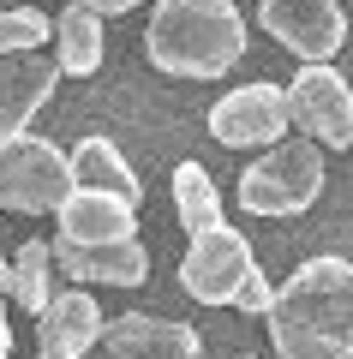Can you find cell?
Segmentation results:
<instances>
[{
    "label": "cell",
    "mask_w": 353,
    "mask_h": 359,
    "mask_svg": "<svg viewBox=\"0 0 353 359\" xmlns=\"http://www.w3.org/2000/svg\"><path fill=\"white\" fill-rule=\"evenodd\" d=\"M276 359H353V264L305 257L269 306Z\"/></svg>",
    "instance_id": "6da1fadb"
},
{
    "label": "cell",
    "mask_w": 353,
    "mask_h": 359,
    "mask_svg": "<svg viewBox=\"0 0 353 359\" xmlns=\"http://www.w3.org/2000/svg\"><path fill=\"white\" fill-rule=\"evenodd\" d=\"M288 90L281 84H240L210 108V138L227 150H276L288 138Z\"/></svg>",
    "instance_id": "8992f818"
},
{
    "label": "cell",
    "mask_w": 353,
    "mask_h": 359,
    "mask_svg": "<svg viewBox=\"0 0 353 359\" xmlns=\"http://www.w3.org/2000/svg\"><path fill=\"white\" fill-rule=\"evenodd\" d=\"M54 264L72 282H108V287H138L150 276V252L138 240H114V245H66L54 240Z\"/></svg>",
    "instance_id": "4fadbf2b"
},
{
    "label": "cell",
    "mask_w": 353,
    "mask_h": 359,
    "mask_svg": "<svg viewBox=\"0 0 353 359\" xmlns=\"http://www.w3.org/2000/svg\"><path fill=\"white\" fill-rule=\"evenodd\" d=\"M78 192L72 156H60V144L18 132L0 138V210L13 216H60V204Z\"/></svg>",
    "instance_id": "3957f363"
},
{
    "label": "cell",
    "mask_w": 353,
    "mask_h": 359,
    "mask_svg": "<svg viewBox=\"0 0 353 359\" xmlns=\"http://www.w3.org/2000/svg\"><path fill=\"white\" fill-rule=\"evenodd\" d=\"M102 335H108L102 306L84 287H72V294H54V306L36 318V353L42 359H84Z\"/></svg>",
    "instance_id": "30bf717a"
},
{
    "label": "cell",
    "mask_w": 353,
    "mask_h": 359,
    "mask_svg": "<svg viewBox=\"0 0 353 359\" xmlns=\"http://www.w3.org/2000/svg\"><path fill=\"white\" fill-rule=\"evenodd\" d=\"M258 25L281 42L288 54H300L305 66H329L347 42V13L341 0H264Z\"/></svg>",
    "instance_id": "52a82bcc"
},
{
    "label": "cell",
    "mask_w": 353,
    "mask_h": 359,
    "mask_svg": "<svg viewBox=\"0 0 353 359\" xmlns=\"http://www.w3.org/2000/svg\"><path fill=\"white\" fill-rule=\"evenodd\" d=\"M252 276H258L252 240H246L240 228H227V222L192 233L186 257H180V287H186L198 306H234Z\"/></svg>",
    "instance_id": "5b68a950"
},
{
    "label": "cell",
    "mask_w": 353,
    "mask_h": 359,
    "mask_svg": "<svg viewBox=\"0 0 353 359\" xmlns=\"http://www.w3.org/2000/svg\"><path fill=\"white\" fill-rule=\"evenodd\" d=\"M288 114L300 126V138L329 144V150H347L353 144V90L335 66H305L288 84Z\"/></svg>",
    "instance_id": "ba28073f"
},
{
    "label": "cell",
    "mask_w": 353,
    "mask_h": 359,
    "mask_svg": "<svg viewBox=\"0 0 353 359\" xmlns=\"http://www.w3.org/2000/svg\"><path fill=\"white\" fill-rule=\"evenodd\" d=\"M84 6H96L102 18H114V13H132V6H144V0H84Z\"/></svg>",
    "instance_id": "ffe728a7"
},
{
    "label": "cell",
    "mask_w": 353,
    "mask_h": 359,
    "mask_svg": "<svg viewBox=\"0 0 353 359\" xmlns=\"http://www.w3.org/2000/svg\"><path fill=\"white\" fill-rule=\"evenodd\" d=\"M174 210H180V228L186 233H204L222 222V192L215 180L204 174V162H180L174 168Z\"/></svg>",
    "instance_id": "e0dca14e"
},
{
    "label": "cell",
    "mask_w": 353,
    "mask_h": 359,
    "mask_svg": "<svg viewBox=\"0 0 353 359\" xmlns=\"http://www.w3.org/2000/svg\"><path fill=\"white\" fill-rule=\"evenodd\" d=\"M6 6H25V0H6Z\"/></svg>",
    "instance_id": "603a6c76"
},
{
    "label": "cell",
    "mask_w": 353,
    "mask_h": 359,
    "mask_svg": "<svg viewBox=\"0 0 353 359\" xmlns=\"http://www.w3.org/2000/svg\"><path fill=\"white\" fill-rule=\"evenodd\" d=\"M144 54L168 78H222L246 54V18L234 0H156Z\"/></svg>",
    "instance_id": "7a4b0ae2"
},
{
    "label": "cell",
    "mask_w": 353,
    "mask_h": 359,
    "mask_svg": "<svg viewBox=\"0 0 353 359\" xmlns=\"http://www.w3.org/2000/svg\"><path fill=\"white\" fill-rule=\"evenodd\" d=\"M0 294L13 299V257H6V252H0Z\"/></svg>",
    "instance_id": "7402d4cb"
},
{
    "label": "cell",
    "mask_w": 353,
    "mask_h": 359,
    "mask_svg": "<svg viewBox=\"0 0 353 359\" xmlns=\"http://www.w3.org/2000/svg\"><path fill=\"white\" fill-rule=\"evenodd\" d=\"M72 174H78V186H90V192H114V198H126V204H138V198H144V180L126 168L120 144H108L102 132L78 138V150H72Z\"/></svg>",
    "instance_id": "9a60e30c"
},
{
    "label": "cell",
    "mask_w": 353,
    "mask_h": 359,
    "mask_svg": "<svg viewBox=\"0 0 353 359\" xmlns=\"http://www.w3.org/2000/svg\"><path fill=\"white\" fill-rule=\"evenodd\" d=\"M234 306H240V311H246V318H269V306H276V287H269V282H264V269H258L252 282H246V287H240V299H234Z\"/></svg>",
    "instance_id": "d6986e66"
},
{
    "label": "cell",
    "mask_w": 353,
    "mask_h": 359,
    "mask_svg": "<svg viewBox=\"0 0 353 359\" xmlns=\"http://www.w3.org/2000/svg\"><path fill=\"white\" fill-rule=\"evenodd\" d=\"M54 269H60V264H54V245L48 240H25V245H18V257H13V299L25 311H36V318L54 306Z\"/></svg>",
    "instance_id": "2e32d148"
},
{
    "label": "cell",
    "mask_w": 353,
    "mask_h": 359,
    "mask_svg": "<svg viewBox=\"0 0 353 359\" xmlns=\"http://www.w3.org/2000/svg\"><path fill=\"white\" fill-rule=\"evenodd\" d=\"M108 359H198V330L174 318H150V311H126L108 323Z\"/></svg>",
    "instance_id": "7c38bea8"
},
{
    "label": "cell",
    "mask_w": 353,
    "mask_h": 359,
    "mask_svg": "<svg viewBox=\"0 0 353 359\" xmlns=\"http://www.w3.org/2000/svg\"><path fill=\"white\" fill-rule=\"evenodd\" d=\"M60 78H66L60 60H42V54H6V60H0V138L30 132L36 108L54 96Z\"/></svg>",
    "instance_id": "9c48e42d"
},
{
    "label": "cell",
    "mask_w": 353,
    "mask_h": 359,
    "mask_svg": "<svg viewBox=\"0 0 353 359\" xmlns=\"http://www.w3.org/2000/svg\"><path fill=\"white\" fill-rule=\"evenodd\" d=\"M324 198V156L312 138H281L240 174V204L252 216H300Z\"/></svg>",
    "instance_id": "277c9868"
},
{
    "label": "cell",
    "mask_w": 353,
    "mask_h": 359,
    "mask_svg": "<svg viewBox=\"0 0 353 359\" xmlns=\"http://www.w3.org/2000/svg\"><path fill=\"white\" fill-rule=\"evenodd\" d=\"M60 240L66 245H114V240H138V204L114 192H90L78 186L60 204Z\"/></svg>",
    "instance_id": "8fae6325"
},
{
    "label": "cell",
    "mask_w": 353,
    "mask_h": 359,
    "mask_svg": "<svg viewBox=\"0 0 353 359\" xmlns=\"http://www.w3.org/2000/svg\"><path fill=\"white\" fill-rule=\"evenodd\" d=\"M102 54H108V18L96 6H84V0L60 6V18H54V60H60V72L90 78L102 66Z\"/></svg>",
    "instance_id": "5bb4252c"
},
{
    "label": "cell",
    "mask_w": 353,
    "mask_h": 359,
    "mask_svg": "<svg viewBox=\"0 0 353 359\" xmlns=\"http://www.w3.org/2000/svg\"><path fill=\"white\" fill-rule=\"evenodd\" d=\"M13 353V323H6V294H0V359Z\"/></svg>",
    "instance_id": "44dd1931"
},
{
    "label": "cell",
    "mask_w": 353,
    "mask_h": 359,
    "mask_svg": "<svg viewBox=\"0 0 353 359\" xmlns=\"http://www.w3.org/2000/svg\"><path fill=\"white\" fill-rule=\"evenodd\" d=\"M42 42H54V18L42 6H0V60L6 54H36Z\"/></svg>",
    "instance_id": "ac0fdd59"
}]
</instances>
